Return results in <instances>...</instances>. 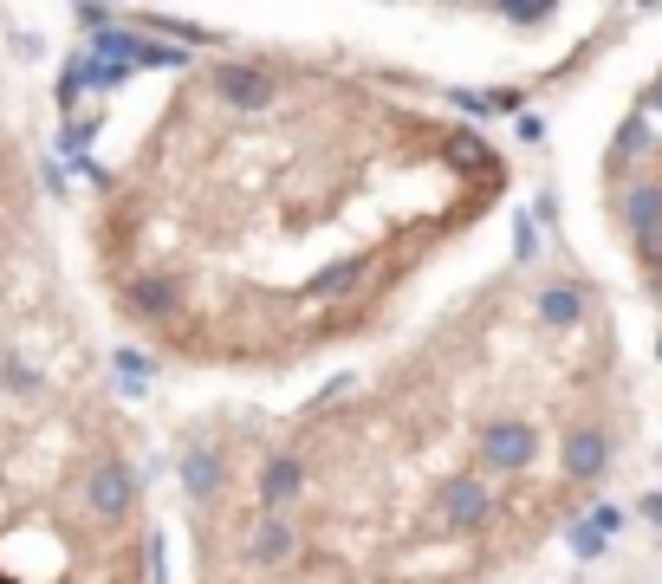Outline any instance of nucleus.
Masks as SVG:
<instances>
[{
	"instance_id": "nucleus-2",
	"label": "nucleus",
	"mask_w": 662,
	"mask_h": 584,
	"mask_svg": "<svg viewBox=\"0 0 662 584\" xmlns=\"http://www.w3.org/2000/svg\"><path fill=\"white\" fill-rule=\"evenodd\" d=\"M617 332L585 286L494 280L370 384L196 448L202 584H494L611 474Z\"/></svg>"
},
{
	"instance_id": "nucleus-1",
	"label": "nucleus",
	"mask_w": 662,
	"mask_h": 584,
	"mask_svg": "<svg viewBox=\"0 0 662 584\" xmlns=\"http://www.w3.org/2000/svg\"><path fill=\"white\" fill-rule=\"evenodd\" d=\"M507 195V156L338 65H189L98 195L124 325L182 364L286 371L370 338Z\"/></svg>"
},
{
	"instance_id": "nucleus-3",
	"label": "nucleus",
	"mask_w": 662,
	"mask_h": 584,
	"mask_svg": "<svg viewBox=\"0 0 662 584\" xmlns=\"http://www.w3.org/2000/svg\"><path fill=\"white\" fill-rule=\"evenodd\" d=\"M605 189H611L630 253H637V267H643V280L662 305V79L637 97L630 124L617 131L611 163H605Z\"/></svg>"
}]
</instances>
